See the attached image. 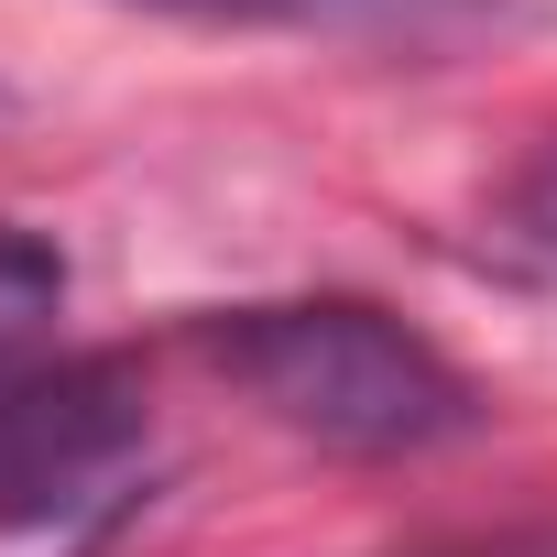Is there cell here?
<instances>
[{
    "label": "cell",
    "instance_id": "obj_4",
    "mask_svg": "<svg viewBox=\"0 0 557 557\" xmlns=\"http://www.w3.org/2000/svg\"><path fill=\"white\" fill-rule=\"evenodd\" d=\"M66 307V251L23 219H0V361H23Z\"/></svg>",
    "mask_w": 557,
    "mask_h": 557
},
{
    "label": "cell",
    "instance_id": "obj_2",
    "mask_svg": "<svg viewBox=\"0 0 557 557\" xmlns=\"http://www.w3.org/2000/svg\"><path fill=\"white\" fill-rule=\"evenodd\" d=\"M153 448V394L121 350L0 361V535H66L121 503Z\"/></svg>",
    "mask_w": 557,
    "mask_h": 557
},
{
    "label": "cell",
    "instance_id": "obj_3",
    "mask_svg": "<svg viewBox=\"0 0 557 557\" xmlns=\"http://www.w3.org/2000/svg\"><path fill=\"white\" fill-rule=\"evenodd\" d=\"M186 23H273V34H361V45H448L503 0H153Z\"/></svg>",
    "mask_w": 557,
    "mask_h": 557
},
{
    "label": "cell",
    "instance_id": "obj_1",
    "mask_svg": "<svg viewBox=\"0 0 557 557\" xmlns=\"http://www.w3.org/2000/svg\"><path fill=\"white\" fill-rule=\"evenodd\" d=\"M197 339L285 437L339 459H426L481 437L492 416L481 383L372 296H262V307H219Z\"/></svg>",
    "mask_w": 557,
    "mask_h": 557
},
{
    "label": "cell",
    "instance_id": "obj_5",
    "mask_svg": "<svg viewBox=\"0 0 557 557\" xmlns=\"http://www.w3.org/2000/svg\"><path fill=\"white\" fill-rule=\"evenodd\" d=\"M503 219H513V240L535 251V262H557V143L513 175V197H503Z\"/></svg>",
    "mask_w": 557,
    "mask_h": 557
},
{
    "label": "cell",
    "instance_id": "obj_6",
    "mask_svg": "<svg viewBox=\"0 0 557 557\" xmlns=\"http://www.w3.org/2000/svg\"><path fill=\"white\" fill-rule=\"evenodd\" d=\"M470 557H513V546H470Z\"/></svg>",
    "mask_w": 557,
    "mask_h": 557
}]
</instances>
